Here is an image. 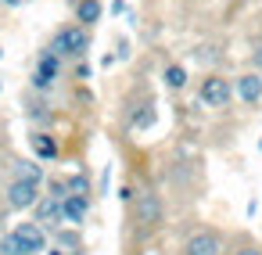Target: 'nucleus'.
<instances>
[{
  "label": "nucleus",
  "instance_id": "nucleus-1",
  "mask_svg": "<svg viewBox=\"0 0 262 255\" xmlns=\"http://www.w3.org/2000/svg\"><path fill=\"white\" fill-rule=\"evenodd\" d=\"M86 47H90V36L83 33V29H76V26H69V29H61L54 40H51V54H69V58H83L86 54Z\"/></svg>",
  "mask_w": 262,
  "mask_h": 255
},
{
  "label": "nucleus",
  "instance_id": "nucleus-2",
  "mask_svg": "<svg viewBox=\"0 0 262 255\" xmlns=\"http://www.w3.org/2000/svg\"><path fill=\"white\" fill-rule=\"evenodd\" d=\"M198 101H201V104H208V108H223V104L230 101V83H226V79H219V76H208V79L201 83Z\"/></svg>",
  "mask_w": 262,
  "mask_h": 255
},
{
  "label": "nucleus",
  "instance_id": "nucleus-3",
  "mask_svg": "<svg viewBox=\"0 0 262 255\" xmlns=\"http://www.w3.org/2000/svg\"><path fill=\"white\" fill-rule=\"evenodd\" d=\"M15 241H18L22 255L43 251V230H40V223H18V226H15Z\"/></svg>",
  "mask_w": 262,
  "mask_h": 255
},
{
  "label": "nucleus",
  "instance_id": "nucleus-4",
  "mask_svg": "<svg viewBox=\"0 0 262 255\" xmlns=\"http://www.w3.org/2000/svg\"><path fill=\"white\" fill-rule=\"evenodd\" d=\"M183 251H187V255H223V241H219V233L201 230V233H194V237L187 241Z\"/></svg>",
  "mask_w": 262,
  "mask_h": 255
},
{
  "label": "nucleus",
  "instance_id": "nucleus-5",
  "mask_svg": "<svg viewBox=\"0 0 262 255\" xmlns=\"http://www.w3.org/2000/svg\"><path fill=\"white\" fill-rule=\"evenodd\" d=\"M58 69H61L58 54H51V51H47V54L40 58V65H36V72H33V87H36V90H47V87L58 79Z\"/></svg>",
  "mask_w": 262,
  "mask_h": 255
},
{
  "label": "nucleus",
  "instance_id": "nucleus-6",
  "mask_svg": "<svg viewBox=\"0 0 262 255\" xmlns=\"http://www.w3.org/2000/svg\"><path fill=\"white\" fill-rule=\"evenodd\" d=\"M8 201H11V208H29V205H36V183L15 180V183L8 187Z\"/></svg>",
  "mask_w": 262,
  "mask_h": 255
},
{
  "label": "nucleus",
  "instance_id": "nucleus-7",
  "mask_svg": "<svg viewBox=\"0 0 262 255\" xmlns=\"http://www.w3.org/2000/svg\"><path fill=\"white\" fill-rule=\"evenodd\" d=\"M237 94H241L244 104H258V101H262V79H258L255 72L241 76V79H237Z\"/></svg>",
  "mask_w": 262,
  "mask_h": 255
},
{
  "label": "nucleus",
  "instance_id": "nucleus-8",
  "mask_svg": "<svg viewBox=\"0 0 262 255\" xmlns=\"http://www.w3.org/2000/svg\"><path fill=\"white\" fill-rule=\"evenodd\" d=\"M86 208H90V201L79 198V194H69V198L61 201V212H65L69 223H83V219H86Z\"/></svg>",
  "mask_w": 262,
  "mask_h": 255
},
{
  "label": "nucleus",
  "instance_id": "nucleus-9",
  "mask_svg": "<svg viewBox=\"0 0 262 255\" xmlns=\"http://www.w3.org/2000/svg\"><path fill=\"white\" fill-rule=\"evenodd\" d=\"M137 216H140V223H158V219H162V205H158V198H155V194H144L140 205H137Z\"/></svg>",
  "mask_w": 262,
  "mask_h": 255
},
{
  "label": "nucleus",
  "instance_id": "nucleus-10",
  "mask_svg": "<svg viewBox=\"0 0 262 255\" xmlns=\"http://www.w3.org/2000/svg\"><path fill=\"white\" fill-rule=\"evenodd\" d=\"M76 18H79V22H97V18H101V0H79Z\"/></svg>",
  "mask_w": 262,
  "mask_h": 255
},
{
  "label": "nucleus",
  "instance_id": "nucleus-11",
  "mask_svg": "<svg viewBox=\"0 0 262 255\" xmlns=\"http://www.w3.org/2000/svg\"><path fill=\"white\" fill-rule=\"evenodd\" d=\"M33 151H36L40 158H54V155H58V144H54L47 133H36V137H33Z\"/></svg>",
  "mask_w": 262,
  "mask_h": 255
},
{
  "label": "nucleus",
  "instance_id": "nucleus-12",
  "mask_svg": "<svg viewBox=\"0 0 262 255\" xmlns=\"http://www.w3.org/2000/svg\"><path fill=\"white\" fill-rule=\"evenodd\" d=\"M162 79H165V87H169V90H180V87L187 83V72H183V65H169Z\"/></svg>",
  "mask_w": 262,
  "mask_h": 255
},
{
  "label": "nucleus",
  "instance_id": "nucleus-13",
  "mask_svg": "<svg viewBox=\"0 0 262 255\" xmlns=\"http://www.w3.org/2000/svg\"><path fill=\"white\" fill-rule=\"evenodd\" d=\"M18 180L40 183V180H43V169H40V165H33V162H22V165H18Z\"/></svg>",
  "mask_w": 262,
  "mask_h": 255
},
{
  "label": "nucleus",
  "instance_id": "nucleus-14",
  "mask_svg": "<svg viewBox=\"0 0 262 255\" xmlns=\"http://www.w3.org/2000/svg\"><path fill=\"white\" fill-rule=\"evenodd\" d=\"M0 255H22V248H18V241H15V233H8L4 241H0Z\"/></svg>",
  "mask_w": 262,
  "mask_h": 255
},
{
  "label": "nucleus",
  "instance_id": "nucleus-15",
  "mask_svg": "<svg viewBox=\"0 0 262 255\" xmlns=\"http://www.w3.org/2000/svg\"><path fill=\"white\" fill-rule=\"evenodd\" d=\"M69 190H72V194H79V198H86V190H90L86 176H72V180H69Z\"/></svg>",
  "mask_w": 262,
  "mask_h": 255
},
{
  "label": "nucleus",
  "instance_id": "nucleus-16",
  "mask_svg": "<svg viewBox=\"0 0 262 255\" xmlns=\"http://www.w3.org/2000/svg\"><path fill=\"white\" fill-rule=\"evenodd\" d=\"M255 65H258V69H262V47H258V51H255Z\"/></svg>",
  "mask_w": 262,
  "mask_h": 255
},
{
  "label": "nucleus",
  "instance_id": "nucleus-17",
  "mask_svg": "<svg viewBox=\"0 0 262 255\" xmlns=\"http://www.w3.org/2000/svg\"><path fill=\"white\" fill-rule=\"evenodd\" d=\"M237 255H262V251H255V248H248V251H237Z\"/></svg>",
  "mask_w": 262,
  "mask_h": 255
},
{
  "label": "nucleus",
  "instance_id": "nucleus-18",
  "mask_svg": "<svg viewBox=\"0 0 262 255\" xmlns=\"http://www.w3.org/2000/svg\"><path fill=\"white\" fill-rule=\"evenodd\" d=\"M51 255H69V251H65V248H54V251H51Z\"/></svg>",
  "mask_w": 262,
  "mask_h": 255
}]
</instances>
